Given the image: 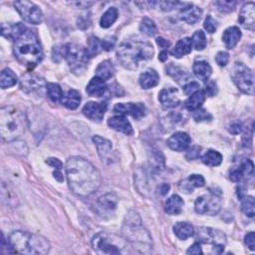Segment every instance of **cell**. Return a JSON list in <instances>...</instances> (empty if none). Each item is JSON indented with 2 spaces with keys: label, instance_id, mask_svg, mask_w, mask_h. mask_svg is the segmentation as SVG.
<instances>
[{
  "label": "cell",
  "instance_id": "obj_59",
  "mask_svg": "<svg viewBox=\"0 0 255 255\" xmlns=\"http://www.w3.org/2000/svg\"><path fill=\"white\" fill-rule=\"evenodd\" d=\"M47 164H48L49 166H51L52 168H54L56 170H62V167H63L62 162H61L60 160L55 159V158H50V159H48Z\"/></svg>",
  "mask_w": 255,
  "mask_h": 255
},
{
  "label": "cell",
  "instance_id": "obj_62",
  "mask_svg": "<svg viewBox=\"0 0 255 255\" xmlns=\"http://www.w3.org/2000/svg\"><path fill=\"white\" fill-rule=\"evenodd\" d=\"M156 43H158V45L161 47V48H169L170 47V42L168 40H166L165 38L163 37H159V38H156Z\"/></svg>",
  "mask_w": 255,
  "mask_h": 255
},
{
  "label": "cell",
  "instance_id": "obj_47",
  "mask_svg": "<svg viewBox=\"0 0 255 255\" xmlns=\"http://www.w3.org/2000/svg\"><path fill=\"white\" fill-rule=\"evenodd\" d=\"M188 3H181V2H174V1H161L160 6L161 9L164 11H171L179 6H187Z\"/></svg>",
  "mask_w": 255,
  "mask_h": 255
},
{
  "label": "cell",
  "instance_id": "obj_6",
  "mask_svg": "<svg viewBox=\"0 0 255 255\" xmlns=\"http://www.w3.org/2000/svg\"><path fill=\"white\" fill-rule=\"evenodd\" d=\"M8 241L14 253L41 255L47 254L50 250V243L45 238L26 231L18 230L12 232L9 235Z\"/></svg>",
  "mask_w": 255,
  "mask_h": 255
},
{
  "label": "cell",
  "instance_id": "obj_17",
  "mask_svg": "<svg viewBox=\"0 0 255 255\" xmlns=\"http://www.w3.org/2000/svg\"><path fill=\"white\" fill-rule=\"evenodd\" d=\"M107 111L106 103L89 102L83 108V114L94 122H101Z\"/></svg>",
  "mask_w": 255,
  "mask_h": 255
},
{
  "label": "cell",
  "instance_id": "obj_29",
  "mask_svg": "<svg viewBox=\"0 0 255 255\" xmlns=\"http://www.w3.org/2000/svg\"><path fill=\"white\" fill-rule=\"evenodd\" d=\"M167 73H169L171 77L174 78V81H176L180 84H187L190 82V80H192V78L190 77L188 71H187L186 69H183L181 67L178 66H174V65H170L169 68H167Z\"/></svg>",
  "mask_w": 255,
  "mask_h": 255
},
{
  "label": "cell",
  "instance_id": "obj_52",
  "mask_svg": "<svg viewBox=\"0 0 255 255\" xmlns=\"http://www.w3.org/2000/svg\"><path fill=\"white\" fill-rule=\"evenodd\" d=\"M252 136H253V124H251V126L246 129L245 134H244V136H243V145H244L245 147L251 146V143H252Z\"/></svg>",
  "mask_w": 255,
  "mask_h": 255
},
{
  "label": "cell",
  "instance_id": "obj_51",
  "mask_svg": "<svg viewBox=\"0 0 255 255\" xmlns=\"http://www.w3.org/2000/svg\"><path fill=\"white\" fill-rule=\"evenodd\" d=\"M199 90H200V85L197 82H193V81H190L189 83L184 86V91L187 95H191Z\"/></svg>",
  "mask_w": 255,
  "mask_h": 255
},
{
  "label": "cell",
  "instance_id": "obj_57",
  "mask_svg": "<svg viewBox=\"0 0 255 255\" xmlns=\"http://www.w3.org/2000/svg\"><path fill=\"white\" fill-rule=\"evenodd\" d=\"M90 18L83 15V16H80V18L78 19V27L81 28V29H86L87 27L90 26Z\"/></svg>",
  "mask_w": 255,
  "mask_h": 255
},
{
  "label": "cell",
  "instance_id": "obj_27",
  "mask_svg": "<svg viewBox=\"0 0 255 255\" xmlns=\"http://www.w3.org/2000/svg\"><path fill=\"white\" fill-rule=\"evenodd\" d=\"M192 45H191V39L188 37L183 38L181 40L175 44V46L171 49L170 54L174 58H183L184 56L189 54L191 52Z\"/></svg>",
  "mask_w": 255,
  "mask_h": 255
},
{
  "label": "cell",
  "instance_id": "obj_63",
  "mask_svg": "<svg viewBox=\"0 0 255 255\" xmlns=\"http://www.w3.org/2000/svg\"><path fill=\"white\" fill-rule=\"evenodd\" d=\"M170 188V185H168V184H163V185H161V186L159 187V188H158L159 194L162 195V197H164V195H166V194L169 192Z\"/></svg>",
  "mask_w": 255,
  "mask_h": 255
},
{
  "label": "cell",
  "instance_id": "obj_48",
  "mask_svg": "<svg viewBox=\"0 0 255 255\" xmlns=\"http://www.w3.org/2000/svg\"><path fill=\"white\" fill-rule=\"evenodd\" d=\"M238 170H239L240 173L242 174V176L244 178V176L252 174V172H253V164H252L251 161H246L238 168Z\"/></svg>",
  "mask_w": 255,
  "mask_h": 255
},
{
  "label": "cell",
  "instance_id": "obj_28",
  "mask_svg": "<svg viewBox=\"0 0 255 255\" xmlns=\"http://www.w3.org/2000/svg\"><path fill=\"white\" fill-rule=\"evenodd\" d=\"M205 100V93L203 90H199L195 93L191 94L188 99L186 101L185 107L190 112H194L202 108Z\"/></svg>",
  "mask_w": 255,
  "mask_h": 255
},
{
  "label": "cell",
  "instance_id": "obj_37",
  "mask_svg": "<svg viewBox=\"0 0 255 255\" xmlns=\"http://www.w3.org/2000/svg\"><path fill=\"white\" fill-rule=\"evenodd\" d=\"M119 16V11L116 7H110L101 17L100 25L102 28H109L111 27L118 19Z\"/></svg>",
  "mask_w": 255,
  "mask_h": 255
},
{
  "label": "cell",
  "instance_id": "obj_40",
  "mask_svg": "<svg viewBox=\"0 0 255 255\" xmlns=\"http://www.w3.org/2000/svg\"><path fill=\"white\" fill-rule=\"evenodd\" d=\"M191 45H192V48H194L198 51H202L205 48L206 38H205V34L204 31L202 30L195 31V33L193 34L191 38Z\"/></svg>",
  "mask_w": 255,
  "mask_h": 255
},
{
  "label": "cell",
  "instance_id": "obj_7",
  "mask_svg": "<svg viewBox=\"0 0 255 255\" xmlns=\"http://www.w3.org/2000/svg\"><path fill=\"white\" fill-rule=\"evenodd\" d=\"M93 248L102 254H127L129 253V241L116 234L100 232L92 240Z\"/></svg>",
  "mask_w": 255,
  "mask_h": 255
},
{
  "label": "cell",
  "instance_id": "obj_32",
  "mask_svg": "<svg viewBox=\"0 0 255 255\" xmlns=\"http://www.w3.org/2000/svg\"><path fill=\"white\" fill-rule=\"evenodd\" d=\"M173 232L180 239L187 240L194 234V228L188 222H178L173 225Z\"/></svg>",
  "mask_w": 255,
  "mask_h": 255
},
{
  "label": "cell",
  "instance_id": "obj_24",
  "mask_svg": "<svg viewBox=\"0 0 255 255\" xmlns=\"http://www.w3.org/2000/svg\"><path fill=\"white\" fill-rule=\"evenodd\" d=\"M139 82L143 89L148 90V89L155 87L160 83V76L155 70L149 69L143 74H141Z\"/></svg>",
  "mask_w": 255,
  "mask_h": 255
},
{
  "label": "cell",
  "instance_id": "obj_36",
  "mask_svg": "<svg viewBox=\"0 0 255 255\" xmlns=\"http://www.w3.org/2000/svg\"><path fill=\"white\" fill-rule=\"evenodd\" d=\"M203 162L208 167H218L222 162V154L214 150H209L203 156Z\"/></svg>",
  "mask_w": 255,
  "mask_h": 255
},
{
  "label": "cell",
  "instance_id": "obj_5",
  "mask_svg": "<svg viewBox=\"0 0 255 255\" xmlns=\"http://www.w3.org/2000/svg\"><path fill=\"white\" fill-rule=\"evenodd\" d=\"M123 233L125 238L140 252H149L152 248V238L142 224V220L138 212L131 210L126 215Z\"/></svg>",
  "mask_w": 255,
  "mask_h": 255
},
{
  "label": "cell",
  "instance_id": "obj_58",
  "mask_svg": "<svg viewBox=\"0 0 255 255\" xmlns=\"http://www.w3.org/2000/svg\"><path fill=\"white\" fill-rule=\"evenodd\" d=\"M187 254H203L204 251L202 249V245L199 242L193 243L187 251Z\"/></svg>",
  "mask_w": 255,
  "mask_h": 255
},
{
  "label": "cell",
  "instance_id": "obj_8",
  "mask_svg": "<svg viewBox=\"0 0 255 255\" xmlns=\"http://www.w3.org/2000/svg\"><path fill=\"white\" fill-rule=\"evenodd\" d=\"M65 59L71 71L76 75L83 74L89 65V57L86 49L77 44H66Z\"/></svg>",
  "mask_w": 255,
  "mask_h": 255
},
{
  "label": "cell",
  "instance_id": "obj_2",
  "mask_svg": "<svg viewBox=\"0 0 255 255\" xmlns=\"http://www.w3.org/2000/svg\"><path fill=\"white\" fill-rule=\"evenodd\" d=\"M13 52L18 62L28 68L36 67L44 56L37 35L26 26L14 40Z\"/></svg>",
  "mask_w": 255,
  "mask_h": 255
},
{
  "label": "cell",
  "instance_id": "obj_34",
  "mask_svg": "<svg viewBox=\"0 0 255 255\" xmlns=\"http://www.w3.org/2000/svg\"><path fill=\"white\" fill-rule=\"evenodd\" d=\"M118 204V198L115 194L108 193L98 200V206L104 212H111L116 209Z\"/></svg>",
  "mask_w": 255,
  "mask_h": 255
},
{
  "label": "cell",
  "instance_id": "obj_33",
  "mask_svg": "<svg viewBox=\"0 0 255 255\" xmlns=\"http://www.w3.org/2000/svg\"><path fill=\"white\" fill-rule=\"evenodd\" d=\"M115 67L110 60H105L99 64L96 69V76L101 78L102 80L107 81L115 75Z\"/></svg>",
  "mask_w": 255,
  "mask_h": 255
},
{
  "label": "cell",
  "instance_id": "obj_19",
  "mask_svg": "<svg viewBox=\"0 0 255 255\" xmlns=\"http://www.w3.org/2000/svg\"><path fill=\"white\" fill-rule=\"evenodd\" d=\"M239 23L245 29L253 31L255 28V4L253 2H248L244 4L240 10L239 14Z\"/></svg>",
  "mask_w": 255,
  "mask_h": 255
},
{
  "label": "cell",
  "instance_id": "obj_43",
  "mask_svg": "<svg viewBox=\"0 0 255 255\" xmlns=\"http://www.w3.org/2000/svg\"><path fill=\"white\" fill-rule=\"evenodd\" d=\"M151 165L153 166V169H154L156 170H160L164 169L165 158H164V155L162 154L161 152L156 151V153H153V154L152 156V160H151Z\"/></svg>",
  "mask_w": 255,
  "mask_h": 255
},
{
  "label": "cell",
  "instance_id": "obj_42",
  "mask_svg": "<svg viewBox=\"0 0 255 255\" xmlns=\"http://www.w3.org/2000/svg\"><path fill=\"white\" fill-rule=\"evenodd\" d=\"M140 30L145 35L153 36L156 34L158 28H156L155 23L152 20V19H150L149 17H145L140 24Z\"/></svg>",
  "mask_w": 255,
  "mask_h": 255
},
{
  "label": "cell",
  "instance_id": "obj_53",
  "mask_svg": "<svg viewBox=\"0 0 255 255\" xmlns=\"http://www.w3.org/2000/svg\"><path fill=\"white\" fill-rule=\"evenodd\" d=\"M244 241H245V244L247 245V247L250 249V250H254L255 249V235H254V232H248L245 238H244Z\"/></svg>",
  "mask_w": 255,
  "mask_h": 255
},
{
  "label": "cell",
  "instance_id": "obj_35",
  "mask_svg": "<svg viewBox=\"0 0 255 255\" xmlns=\"http://www.w3.org/2000/svg\"><path fill=\"white\" fill-rule=\"evenodd\" d=\"M17 83V77L11 69H4L0 74V87L7 89L13 87Z\"/></svg>",
  "mask_w": 255,
  "mask_h": 255
},
{
  "label": "cell",
  "instance_id": "obj_45",
  "mask_svg": "<svg viewBox=\"0 0 255 255\" xmlns=\"http://www.w3.org/2000/svg\"><path fill=\"white\" fill-rule=\"evenodd\" d=\"M214 4L218 6V9L224 13L232 12L235 7H237V2L235 1H217Z\"/></svg>",
  "mask_w": 255,
  "mask_h": 255
},
{
  "label": "cell",
  "instance_id": "obj_18",
  "mask_svg": "<svg viewBox=\"0 0 255 255\" xmlns=\"http://www.w3.org/2000/svg\"><path fill=\"white\" fill-rule=\"evenodd\" d=\"M191 143L190 136L185 132H176L168 140L169 148L175 152H184L188 149Z\"/></svg>",
  "mask_w": 255,
  "mask_h": 255
},
{
  "label": "cell",
  "instance_id": "obj_1",
  "mask_svg": "<svg viewBox=\"0 0 255 255\" xmlns=\"http://www.w3.org/2000/svg\"><path fill=\"white\" fill-rule=\"evenodd\" d=\"M66 176L71 190L80 197H89L101 187V173L89 161L72 156L66 163Z\"/></svg>",
  "mask_w": 255,
  "mask_h": 255
},
{
  "label": "cell",
  "instance_id": "obj_12",
  "mask_svg": "<svg viewBox=\"0 0 255 255\" xmlns=\"http://www.w3.org/2000/svg\"><path fill=\"white\" fill-rule=\"evenodd\" d=\"M14 7L24 20L30 24L37 25L42 23L44 20L42 10L33 2L17 1L14 2Z\"/></svg>",
  "mask_w": 255,
  "mask_h": 255
},
{
  "label": "cell",
  "instance_id": "obj_10",
  "mask_svg": "<svg viewBox=\"0 0 255 255\" xmlns=\"http://www.w3.org/2000/svg\"><path fill=\"white\" fill-rule=\"evenodd\" d=\"M231 79L244 94L253 95L254 77L251 70L241 62H237L231 70Z\"/></svg>",
  "mask_w": 255,
  "mask_h": 255
},
{
  "label": "cell",
  "instance_id": "obj_56",
  "mask_svg": "<svg viewBox=\"0 0 255 255\" xmlns=\"http://www.w3.org/2000/svg\"><path fill=\"white\" fill-rule=\"evenodd\" d=\"M201 153V148L199 147H193L192 149H190L187 154V159L188 160H195L198 159L200 156Z\"/></svg>",
  "mask_w": 255,
  "mask_h": 255
},
{
  "label": "cell",
  "instance_id": "obj_54",
  "mask_svg": "<svg viewBox=\"0 0 255 255\" xmlns=\"http://www.w3.org/2000/svg\"><path fill=\"white\" fill-rule=\"evenodd\" d=\"M204 93H205V95L207 94L209 97H213L215 94H217L218 93V87H217V84H215V82H213V81L208 82V84L206 85Z\"/></svg>",
  "mask_w": 255,
  "mask_h": 255
},
{
  "label": "cell",
  "instance_id": "obj_44",
  "mask_svg": "<svg viewBox=\"0 0 255 255\" xmlns=\"http://www.w3.org/2000/svg\"><path fill=\"white\" fill-rule=\"evenodd\" d=\"M66 54V44L54 46L52 50V59L54 62H60L62 59H65Z\"/></svg>",
  "mask_w": 255,
  "mask_h": 255
},
{
  "label": "cell",
  "instance_id": "obj_13",
  "mask_svg": "<svg viewBox=\"0 0 255 255\" xmlns=\"http://www.w3.org/2000/svg\"><path fill=\"white\" fill-rule=\"evenodd\" d=\"M47 84L42 77L27 73L23 75L20 79V88L23 92L29 95L42 94Z\"/></svg>",
  "mask_w": 255,
  "mask_h": 255
},
{
  "label": "cell",
  "instance_id": "obj_23",
  "mask_svg": "<svg viewBox=\"0 0 255 255\" xmlns=\"http://www.w3.org/2000/svg\"><path fill=\"white\" fill-rule=\"evenodd\" d=\"M241 38V31L238 26H231L227 28L222 35V41L227 49H232L238 45Z\"/></svg>",
  "mask_w": 255,
  "mask_h": 255
},
{
  "label": "cell",
  "instance_id": "obj_9",
  "mask_svg": "<svg viewBox=\"0 0 255 255\" xmlns=\"http://www.w3.org/2000/svg\"><path fill=\"white\" fill-rule=\"evenodd\" d=\"M222 204V193L221 190H209L208 193L199 197L194 203V209L200 214L215 215L219 213Z\"/></svg>",
  "mask_w": 255,
  "mask_h": 255
},
{
  "label": "cell",
  "instance_id": "obj_4",
  "mask_svg": "<svg viewBox=\"0 0 255 255\" xmlns=\"http://www.w3.org/2000/svg\"><path fill=\"white\" fill-rule=\"evenodd\" d=\"M26 118L24 114L12 106H6L0 110V134L5 143H10L24 134Z\"/></svg>",
  "mask_w": 255,
  "mask_h": 255
},
{
  "label": "cell",
  "instance_id": "obj_61",
  "mask_svg": "<svg viewBox=\"0 0 255 255\" xmlns=\"http://www.w3.org/2000/svg\"><path fill=\"white\" fill-rule=\"evenodd\" d=\"M102 45H103V50L105 51H110L113 49L115 46V40H111V39H106V40H102Z\"/></svg>",
  "mask_w": 255,
  "mask_h": 255
},
{
  "label": "cell",
  "instance_id": "obj_39",
  "mask_svg": "<svg viewBox=\"0 0 255 255\" xmlns=\"http://www.w3.org/2000/svg\"><path fill=\"white\" fill-rule=\"evenodd\" d=\"M103 50L102 40L95 36H92L89 38L88 40V48L86 49V52L88 54L89 58L95 57L96 55L99 54Z\"/></svg>",
  "mask_w": 255,
  "mask_h": 255
},
{
  "label": "cell",
  "instance_id": "obj_20",
  "mask_svg": "<svg viewBox=\"0 0 255 255\" xmlns=\"http://www.w3.org/2000/svg\"><path fill=\"white\" fill-rule=\"evenodd\" d=\"M108 126L117 132L123 133L128 136L133 134V128H132L131 123L126 119L123 115L110 118V119L108 120Z\"/></svg>",
  "mask_w": 255,
  "mask_h": 255
},
{
  "label": "cell",
  "instance_id": "obj_14",
  "mask_svg": "<svg viewBox=\"0 0 255 255\" xmlns=\"http://www.w3.org/2000/svg\"><path fill=\"white\" fill-rule=\"evenodd\" d=\"M114 112L120 115H130L140 120L146 115V107L142 103H120L114 107Z\"/></svg>",
  "mask_w": 255,
  "mask_h": 255
},
{
  "label": "cell",
  "instance_id": "obj_38",
  "mask_svg": "<svg viewBox=\"0 0 255 255\" xmlns=\"http://www.w3.org/2000/svg\"><path fill=\"white\" fill-rule=\"evenodd\" d=\"M46 90H47V95L49 97V99L53 103H59V102L62 101L63 97H64L63 91H62L61 87L59 86L58 84L49 83V84H47Z\"/></svg>",
  "mask_w": 255,
  "mask_h": 255
},
{
  "label": "cell",
  "instance_id": "obj_46",
  "mask_svg": "<svg viewBox=\"0 0 255 255\" xmlns=\"http://www.w3.org/2000/svg\"><path fill=\"white\" fill-rule=\"evenodd\" d=\"M218 26H219V24H218L217 20H214V19L210 15H208L205 18L204 23V27L208 33H214L215 31H217Z\"/></svg>",
  "mask_w": 255,
  "mask_h": 255
},
{
  "label": "cell",
  "instance_id": "obj_60",
  "mask_svg": "<svg viewBox=\"0 0 255 255\" xmlns=\"http://www.w3.org/2000/svg\"><path fill=\"white\" fill-rule=\"evenodd\" d=\"M242 130H243V126H242V124H241L240 122H235V123H233V124L230 126V129H229V131H230L232 134H234V135H238V134L241 133Z\"/></svg>",
  "mask_w": 255,
  "mask_h": 255
},
{
  "label": "cell",
  "instance_id": "obj_15",
  "mask_svg": "<svg viewBox=\"0 0 255 255\" xmlns=\"http://www.w3.org/2000/svg\"><path fill=\"white\" fill-rule=\"evenodd\" d=\"M93 142L97 148L98 153H99L102 162L105 164H111L114 160L112 143L100 136H95L93 138Z\"/></svg>",
  "mask_w": 255,
  "mask_h": 255
},
{
  "label": "cell",
  "instance_id": "obj_26",
  "mask_svg": "<svg viewBox=\"0 0 255 255\" xmlns=\"http://www.w3.org/2000/svg\"><path fill=\"white\" fill-rule=\"evenodd\" d=\"M184 201L178 194H173L169 198L165 204V210L170 215L180 214L184 207Z\"/></svg>",
  "mask_w": 255,
  "mask_h": 255
},
{
  "label": "cell",
  "instance_id": "obj_49",
  "mask_svg": "<svg viewBox=\"0 0 255 255\" xmlns=\"http://www.w3.org/2000/svg\"><path fill=\"white\" fill-rule=\"evenodd\" d=\"M228 60H229V54L227 52L221 51V52H219L217 56H215V61H217V63L221 67L226 66L228 63Z\"/></svg>",
  "mask_w": 255,
  "mask_h": 255
},
{
  "label": "cell",
  "instance_id": "obj_41",
  "mask_svg": "<svg viewBox=\"0 0 255 255\" xmlns=\"http://www.w3.org/2000/svg\"><path fill=\"white\" fill-rule=\"evenodd\" d=\"M241 198V209L242 211L247 215L248 218H253L254 217V207H255V203H254V198L250 197V195H244Z\"/></svg>",
  "mask_w": 255,
  "mask_h": 255
},
{
  "label": "cell",
  "instance_id": "obj_55",
  "mask_svg": "<svg viewBox=\"0 0 255 255\" xmlns=\"http://www.w3.org/2000/svg\"><path fill=\"white\" fill-rule=\"evenodd\" d=\"M1 253L3 254H8V253H14V250L11 246V244L9 243L8 239L6 240L4 238V237L2 238V240H1Z\"/></svg>",
  "mask_w": 255,
  "mask_h": 255
},
{
  "label": "cell",
  "instance_id": "obj_25",
  "mask_svg": "<svg viewBox=\"0 0 255 255\" xmlns=\"http://www.w3.org/2000/svg\"><path fill=\"white\" fill-rule=\"evenodd\" d=\"M192 70L198 79L204 81V82H206L209 79V77L211 76V73H212V69L210 65L208 64V62L204 60L195 61L193 63Z\"/></svg>",
  "mask_w": 255,
  "mask_h": 255
},
{
  "label": "cell",
  "instance_id": "obj_50",
  "mask_svg": "<svg viewBox=\"0 0 255 255\" xmlns=\"http://www.w3.org/2000/svg\"><path fill=\"white\" fill-rule=\"evenodd\" d=\"M193 118H194L195 121L202 122V121H207L208 119H211V116L205 110L199 109L197 111H194Z\"/></svg>",
  "mask_w": 255,
  "mask_h": 255
},
{
  "label": "cell",
  "instance_id": "obj_31",
  "mask_svg": "<svg viewBox=\"0 0 255 255\" xmlns=\"http://www.w3.org/2000/svg\"><path fill=\"white\" fill-rule=\"evenodd\" d=\"M205 184L204 176L201 174H191L182 184V189L188 193L192 192L194 187H202Z\"/></svg>",
  "mask_w": 255,
  "mask_h": 255
},
{
  "label": "cell",
  "instance_id": "obj_64",
  "mask_svg": "<svg viewBox=\"0 0 255 255\" xmlns=\"http://www.w3.org/2000/svg\"><path fill=\"white\" fill-rule=\"evenodd\" d=\"M159 59L162 61V62H165L166 60H168V52L166 50L162 51L160 53V56H159Z\"/></svg>",
  "mask_w": 255,
  "mask_h": 255
},
{
  "label": "cell",
  "instance_id": "obj_30",
  "mask_svg": "<svg viewBox=\"0 0 255 255\" xmlns=\"http://www.w3.org/2000/svg\"><path fill=\"white\" fill-rule=\"evenodd\" d=\"M61 103L70 110H76L81 103V95L76 90H69L64 95Z\"/></svg>",
  "mask_w": 255,
  "mask_h": 255
},
{
  "label": "cell",
  "instance_id": "obj_16",
  "mask_svg": "<svg viewBox=\"0 0 255 255\" xmlns=\"http://www.w3.org/2000/svg\"><path fill=\"white\" fill-rule=\"evenodd\" d=\"M159 100L165 109L178 107L181 103L179 90L173 87L163 89L159 94Z\"/></svg>",
  "mask_w": 255,
  "mask_h": 255
},
{
  "label": "cell",
  "instance_id": "obj_3",
  "mask_svg": "<svg viewBox=\"0 0 255 255\" xmlns=\"http://www.w3.org/2000/svg\"><path fill=\"white\" fill-rule=\"evenodd\" d=\"M117 56L125 68L136 70L142 61H147L153 58V47L151 43L140 39L127 40L118 48Z\"/></svg>",
  "mask_w": 255,
  "mask_h": 255
},
{
  "label": "cell",
  "instance_id": "obj_11",
  "mask_svg": "<svg viewBox=\"0 0 255 255\" xmlns=\"http://www.w3.org/2000/svg\"><path fill=\"white\" fill-rule=\"evenodd\" d=\"M195 237H197V239H199L201 243L211 244L215 253H221L226 244L225 234L222 231L214 228L200 227Z\"/></svg>",
  "mask_w": 255,
  "mask_h": 255
},
{
  "label": "cell",
  "instance_id": "obj_21",
  "mask_svg": "<svg viewBox=\"0 0 255 255\" xmlns=\"http://www.w3.org/2000/svg\"><path fill=\"white\" fill-rule=\"evenodd\" d=\"M202 15H203V10L200 7L194 6L189 3V5H187L182 10L181 19L183 21L193 25L201 20Z\"/></svg>",
  "mask_w": 255,
  "mask_h": 255
},
{
  "label": "cell",
  "instance_id": "obj_22",
  "mask_svg": "<svg viewBox=\"0 0 255 255\" xmlns=\"http://www.w3.org/2000/svg\"><path fill=\"white\" fill-rule=\"evenodd\" d=\"M86 90L90 96L100 98L106 94V92L108 91V86L106 84V81L96 76L89 82Z\"/></svg>",
  "mask_w": 255,
  "mask_h": 255
}]
</instances>
